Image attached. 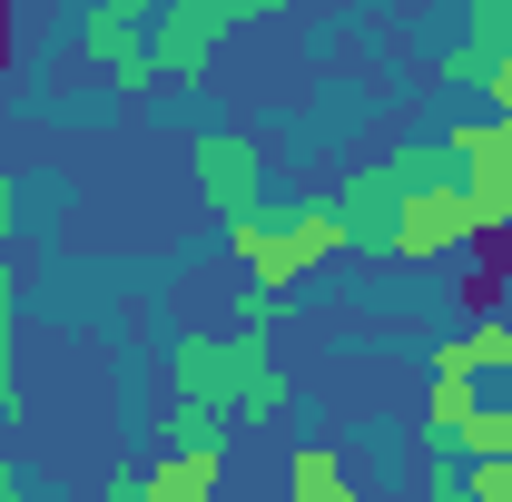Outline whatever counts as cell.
Masks as SVG:
<instances>
[{
	"label": "cell",
	"mask_w": 512,
	"mask_h": 502,
	"mask_svg": "<svg viewBox=\"0 0 512 502\" xmlns=\"http://www.w3.org/2000/svg\"><path fill=\"white\" fill-rule=\"evenodd\" d=\"M168 404H207L227 424H276L296 404V384L276 365V335H247V325H207V335H178L168 345Z\"/></svg>",
	"instance_id": "cell-1"
},
{
	"label": "cell",
	"mask_w": 512,
	"mask_h": 502,
	"mask_svg": "<svg viewBox=\"0 0 512 502\" xmlns=\"http://www.w3.org/2000/svg\"><path fill=\"white\" fill-rule=\"evenodd\" d=\"M227 256H237V286L286 296V286H306L316 266L345 256V227H335V207H325V197H266L256 217L227 227Z\"/></svg>",
	"instance_id": "cell-2"
},
{
	"label": "cell",
	"mask_w": 512,
	"mask_h": 502,
	"mask_svg": "<svg viewBox=\"0 0 512 502\" xmlns=\"http://www.w3.org/2000/svg\"><path fill=\"white\" fill-rule=\"evenodd\" d=\"M256 20H266V0H168V10L148 20V60H158V79L197 89V79L217 69V50H227L237 30H256Z\"/></svg>",
	"instance_id": "cell-3"
},
{
	"label": "cell",
	"mask_w": 512,
	"mask_h": 502,
	"mask_svg": "<svg viewBox=\"0 0 512 502\" xmlns=\"http://www.w3.org/2000/svg\"><path fill=\"white\" fill-rule=\"evenodd\" d=\"M453 148V178H463V197H473V217H483V237H503L512 227V119H453L444 128Z\"/></svg>",
	"instance_id": "cell-4"
},
{
	"label": "cell",
	"mask_w": 512,
	"mask_h": 502,
	"mask_svg": "<svg viewBox=\"0 0 512 502\" xmlns=\"http://www.w3.org/2000/svg\"><path fill=\"white\" fill-rule=\"evenodd\" d=\"M148 20H158L148 0H89V10H79V50H89V60H99V79H109V89H128V99H148V89H158Z\"/></svg>",
	"instance_id": "cell-5"
},
{
	"label": "cell",
	"mask_w": 512,
	"mask_h": 502,
	"mask_svg": "<svg viewBox=\"0 0 512 502\" xmlns=\"http://www.w3.org/2000/svg\"><path fill=\"white\" fill-rule=\"evenodd\" d=\"M188 178H197V197L237 227V217H256V207H266V148H256L247 128H197Z\"/></svg>",
	"instance_id": "cell-6"
},
{
	"label": "cell",
	"mask_w": 512,
	"mask_h": 502,
	"mask_svg": "<svg viewBox=\"0 0 512 502\" xmlns=\"http://www.w3.org/2000/svg\"><path fill=\"white\" fill-rule=\"evenodd\" d=\"M473 237H483V217H473L463 178H444V188H404V217H394L384 247L404 256V266H444V256H463Z\"/></svg>",
	"instance_id": "cell-7"
},
{
	"label": "cell",
	"mask_w": 512,
	"mask_h": 502,
	"mask_svg": "<svg viewBox=\"0 0 512 502\" xmlns=\"http://www.w3.org/2000/svg\"><path fill=\"white\" fill-rule=\"evenodd\" d=\"M335 227H345V247H384L394 237V217H404V178H394V158H355L345 178H335Z\"/></svg>",
	"instance_id": "cell-8"
},
{
	"label": "cell",
	"mask_w": 512,
	"mask_h": 502,
	"mask_svg": "<svg viewBox=\"0 0 512 502\" xmlns=\"http://www.w3.org/2000/svg\"><path fill=\"white\" fill-rule=\"evenodd\" d=\"M227 493V453H158L128 473V502H217Z\"/></svg>",
	"instance_id": "cell-9"
},
{
	"label": "cell",
	"mask_w": 512,
	"mask_h": 502,
	"mask_svg": "<svg viewBox=\"0 0 512 502\" xmlns=\"http://www.w3.org/2000/svg\"><path fill=\"white\" fill-rule=\"evenodd\" d=\"M286 502H365V483L335 463V443H296L286 453Z\"/></svg>",
	"instance_id": "cell-10"
},
{
	"label": "cell",
	"mask_w": 512,
	"mask_h": 502,
	"mask_svg": "<svg viewBox=\"0 0 512 502\" xmlns=\"http://www.w3.org/2000/svg\"><path fill=\"white\" fill-rule=\"evenodd\" d=\"M473 414H483V384H473V375H434V384H424V443H434V453H453Z\"/></svg>",
	"instance_id": "cell-11"
},
{
	"label": "cell",
	"mask_w": 512,
	"mask_h": 502,
	"mask_svg": "<svg viewBox=\"0 0 512 502\" xmlns=\"http://www.w3.org/2000/svg\"><path fill=\"white\" fill-rule=\"evenodd\" d=\"M463 50H483L493 69H512V0H463Z\"/></svg>",
	"instance_id": "cell-12"
},
{
	"label": "cell",
	"mask_w": 512,
	"mask_h": 502,
	"mask_svg": "<svg viewBox=\"0 0 512 502\" xmlns=\"http://www.w3.org/2000/svg\"><path fill=\"white\" fill-rule=\"evenodd\" d=\"M463 345H473V375L493 384V404H512V325L483 315V325H463Z\"/></svg>",
	"instance_id": "cell-13"
},
{
	"label": "cell",
	"mask_w": 512,
	"mask_h": 502,
	"mask_svg": "<svg viewBox=\"0 0 512 502\" xmlns=\"http://www.w3.org/2000/svg\"><path fill=\"white\" fill-rule=\"evenodd\" d=\"M10 315H20V276L0 256V414H20V345H10Z\"/></svg>",
	"instance_id": "cell-14"
},
{
	"label": "cell",
	"mask_w": 512,
	"mask_h": 502,
	"mask_svg": "<svg viewBox=\"0 0 512 502\" xmlns=\"http://www.w3.org/2000/svg\"><path fill=\"white\" fill-rule=\"evenodd\" d=\"M227 315H237L247 335H266V325H276V296H266V286H237V296H227Z\"/></svg>",
	"instance_id": "cell-15"
},
{
	"label": "cell",
	"mask_w": 512,
	"mask_h": 502,
	"mask_svg": "<svg viewBox=\"0 0 512 502\" xmlns=\"http://www.w3.org/2000/svg\"><path fill=\"white\" fill-rule=\"evenodd\" d=\"M10 227H20V168H10V148H0V256H10Z\"/></svg>",
	"instance_id": "cell-16"
},
{
	"label": "cell",
	"mask_w": 512,
	"mask_h": 502,
	"mask_svg": "<svg viewBox=\"0 0 512 502\" xmlns=\"http://www.w3.org/2000/svg\"><path fill=\"white\" fill-rule=\"evenodd\" d=\"M483 99H493V119H512V69H493V89H483Z\"/></svg>",
	"instance_id": "cell-17"
},
{
	"label": "cell",
	"mask_w": 512,
	"mask_h": 502,
	"mask_svg": "<svg viewBox=\"0 0 512 502\" xmlns=\"http://www.w3.org/2000/svg\"><path fill=\"white\" fill-rule=\"evenodd\" d=\"M0 502H20V463L10 453H0Z\"/></svg>",
	"instance_id": "cell-18"
},
{
	"label": "cell",
	"mask_w": 512,
	"mask_h": 502,
	"mask_svg": "<svg viewBox=\"0 0 512 502\" xmlns=\"http://www.w3.org/2000/svg\"><path fill=\"white\" fill-rule=\"evenodd\" d=\"M276 502H286V493H276Z\"/></svg>",
	"instance_id": "cell-19"
}]
</instances>
